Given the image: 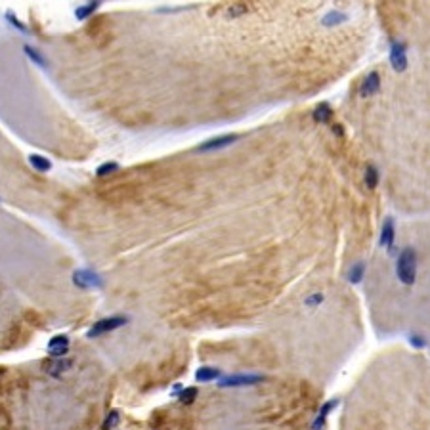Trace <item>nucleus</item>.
Returning <instances> with one entry per match:
<instances>
[{
  "mask_svg": "<svg viewBox=\"0 0 430 430\" xmlns=\"http://www.w3.org/2000/svg\"><path fill=\"white\" fill-rule=\"evenodd\" d=\"M344 17H346V16H343V14H337V12H331L329 16H325V19H323V23H325V25H335V23H339V21H343Z\"/></svg>",
  "mask_w": 430,
  "mask_h": 430,
  "instance_id": "nucleus-24",
  "label": "nucleus"
},
{
  "mask_svg": "<svg viewBox=\"0 0 430 430\" xmlns=\"http://www.w3.org/2000/svg\"><path fill=\"white\" fill-rule=\"evenodd\" d=\"M126 323H128V317H124V315L103 317V319L96 321L94 325L88 329L86 337H88V339H96V337H102V335H105V333H111V331H115V329H119V327L126 325Z\"/></svg>",
  "mask_w": 430,
  "mask_h": 430,
  "instance_id": "nucleus-2",
  "label": "nucleus"
},
{
  "mask_svg": "<svg viewBox=\"0 0 430 430\" xmlns=\"http://www.w3.org/2000/svg\"><path fill=\"white\" fill-rule=\"evenodd\" d=\"M390 61H392V67H394L398 73L407 67V56H405V46H403V44H394V46H392Z\"/></svg>",
  "mask_w": 430,
  "mask_h": 430,
  "instance_id": "nucleus-7",
  "label": "nucleus"
},
{
  "mask_svg": "<svg viewBox=\"0 0 430 430\" xmlns=\"http://www.w3.org/2000/svg\"><path fill=\"white\" fill-rule=\"evenodd\" d=\"M378 184V171L371 165V167H367V171H365V186L369 189H375Z\"/></svg>",
  "mask_w": 430,
  "mask_h": 430,
  "instance_id": "nucleus-20",
  "label": "nucleus"
},
{
  "mask_svg": "<svg viewBox=\"0 0 430 430\" xmlns=\"http://www.w3.org/2000/svg\"><path fill=\"white\" fill-rule=\"evenodd\" d=\"M197 388L195 386H188V388H182L178 394H174V396H178V400L182 401V403H186V405H189V403H193L195 401V398H197Z\"/></svg>",
  "mask_w": 430,
  "mask_h": 430,
  "instance_id": "nucleus-17",
  "label": "nucleus"
},
{
  "mask_svg": "<svg viewBox=\"0 0 430 430\" xmlns=\"http://www.w3.org/2000/svg\"><path fill=\"white\" fill-rule=\"evenodd\" d=\"M321 300H323V294H321V292H315V294H312V296L306 298V306H317Z\"/></svg>",
  "mask_w": 430,
  "mask_h": 430,
  "instance_id": "nucleus-26",
  "label": "nucleus"
},
{
  "mask_svg": "<svg viewBox=\"0 0 430 430\" xmlns=\"http://www.w3.org/2000/svg\"><path fill=\"white\" fill-rule=\"evenodd\" d=\"M396 274L400 277V281L403 285H413L415 277H417V253L413 247H405L400 257H398V264H396Z\"/></svg>",
  "mask_w": 430,
  "mask_h": 430,
  "instance_id": "nucleus-1",
  "label": "nucleus"
},
{
  "mask_svg": "<svg viewBox=\"0 0 430 430\" xmlns=\"http://www.w3.org/2000/svg\"><path fill=\"white\" fill-rule=\"evenodd\" d=\"M333 130H335V132H337V134H343V128H341V126H339V124H333Z\"/></svg>",
  "mask_w": 430,
  "mask_h": 430,
  "instance_id": "nucleus-27",
  "label": "nucleus"
},
{
  "mask_svg": "<svg viewBox=\"0 0 430 430\" xmlns=\"http://www.w3.org/2000/svg\"><path fill=\"white\" fill-rule=\"evenodd\" d=\"M247 12V6L245 4H231V8L228 10V16L229 17H237L241 14H245Z\"/></svg>",
  "mask_w": 430,
  "mask_h": 430,
  "instance_id": "nucleus-23",
  "label": "nucleus"
},
{
  "mask_svg": "<svg viewBox=\"0 0 430 430\" xmlns=\"http://www.w3.org/2000/svg\"><path fill=\"white\" fill-rule=\"evenodd\" d=\"M363 274H365V264H363V262H358V264H354V266L350 268V272H348V281H350V283H360L361 279H363Z\"/></svg>",
  "mask_w": 430,
  "mask_h": 430,
  "instance_id": "nucleus-18",
  "label": "nucleus"
},
{
  "mask_svg": "<svg viewBox=\"0 0 430 430\" xmlns=\"http://www.w3.org/2000/svg\"><path fill=\"white\" fill-rule=\"evenodd\" d=\"M216 378H220V369H216V367L205 365V367H199L195 373V380H199V382H210Z\"/></svg>",
  "mask_w": 430,
  "mask_h": 430,
  "instance_id": "nucleus-12",
  "label": "nucleus"
},
{
  "mask_svg": "<svg viewBox=\"0 0 430 430\" xmlns=\"http://www.w3.org/2000/svg\"><path fill=\"white\" fill-rule=\"evenodd\" d=\"M409 343H411V346H415V348H425V346H427V341H425L421 335H411V337H409Z\"/></svg>",
  "mask_w": 430,
  "mask_h": 430,
  "instance_id": "nucleus-25",
  "label": "nucleus"
},
{
  "mask_svg": "<svg viewBox=\"0 0 430 430\" xmlns=\"http://www.w3.org/2000/svg\"><path fill=\"white\" fill-rule=\"evenodd\" d=\"M396 237V228H394V220L392 218H386L384 226H382V233H380V245L382 247H392Z\"/></svg>",
  "mask_w": 430,
  "mask_h": 430,
  "instance_id": "nucleus-11",
  "label": "nucleus"
},
{
  "mask_svg": "<svg viewBox=\"0 0 430 430\" xmlns=\"http://www.w3.org/2000/svg\"><path fill=\"white\" fill-rule=\"evenodd\" d=\"M378 88H380V77H378L377 71H373V73H369V77L361 83L360 94L361 96H373V94L378 92Z\"/></svg>",
  "mask_w": 430,
  "mask_h": 430,
  "instance_id": "nucleus-9",
  "label": "nucleus"
},
{
  "mask_svg": "<svg viewBox=\"0 0 430 430\" xmlns=\"http://www.w3.org/2000/svg\"><path fill=\"white\" fill-rule=\"evenodd\" d=\"M264 377L262 375H231V377L222 378L218 384L228 388V386H251V384H257L262 382Z\"/></svg>",
  "mask_w": 430,
  "mask_h": 430,
  "instance_id": "nucleus-6",
  "label": "nucleus"
},
{
  "mask_svg": "<svg viewBox=\"0 0 430 430\" xmlns=\"http://www.w3.org/2000/svg\"><path fill=\"white\" fill-rule=\"evenodd\" d=\"M29 165L33 167L36 172H48L52 169V163L46 159V157H42V155H29Z\"/></svg>",
  "mask_w": 430,
  "mask_h": 430,
  "instance_id": "nucleus-13",
  "label": "nucleus"
},
{
  "mask_svg": "<svg viewBox=\"0 0 430 430\" xmlns=\"http://www.w3.org/2000/svg\"><path fill=\"white\" fill-rule=\"evenodd\" d=\"M333 117V109L329 103H319L314 111V119L315 122H329V119Z\"/></svg>",
  "mask_w": 430,
  "mask_h": 430,
  "instance_id": "nucleus-14",
  "label": "nucleus"
},
{
  "mask_svg": "<svg viewBox=\"0 0 430 430\" xmlns=\"http://www.w3.org/2000/svg\"><path fill=\"white\" fill-rule=\"evenodd\" d=\"M120 421V413L119 411H109V415L105 417V421H103V430H111L115 429L117 425H119Z\"/></svg>",
  "mask_w": 430,
  "mask_h": 430,
  "instance_id": "nucleus-21",
  "label": "nucleus"
},
{
  "mask_svg": "<svg viewBox=\"0 0 430 430\" xmlns=\"http://www.w3.org/2000/svg\"><path fill=\"white\" fill-rule=\"evenodd\" d=\"M119 163H115V161H107V163H102L98 169H96V174L103 178V176H109V174H113V172H119Z\"/></svg>",
  "mask_w": 430,
  "mask_h": 430,
  "instance_id": "nucleus-19",
  "label": "nucleus"
},
{
  "mask_svg": "<svg viewBox=\"0 0 430 430\" xmlns=\"http://www.w3.org/2000/svg\"><path fill=\"white\" fill-rule=\"evenodd\" d=\"M23 50H25L27 57L33 61L34 65H38V67H48V61H46V57H44L40 52L36 50V48H33V46H25Z\"/></svg>",
  "mask_w": 430,
  "mask_h": 430,
  "instance_id": "nucleus-15",
  "label": "nucleus"
},
{
  "mask_svg": "<svg viewBox=\"0 0 430 430\" xmlns=\"http://www.w3.org/2000/svg\"><path fill=\"white\" fill-rule=\"evenodd\" d=\"M237 134H226V136H218V138H212V140H206L203 142L201 145H197V151H216V149H222V147H228V145H231L235 140H237Z\"/></svg>",
  "mask_w": 430,
  "mask_h": 430,
  "instance_id": "nucleus-5",
  "label": "nucleus"
},
{
  "mask_svg": "<svg viewBox=\"0 0 430 430\" xmlns=\"http://www.w3.org/2000/svg\"><path fill=\"white\" fill-rule=\"evenodd\" d=\"M71 365H73V361L67 360V358H59V360H52L48 365H46V373L52 375V377H61L65 371L71 369Z\"/></svg>",
  "mask_w": 430,
  "mask_h": 430,
  "instance_id": "nucleus-10",
  "label": "nucleus"
},
{
  "mask_svg": "<svg viewBox=\"0 0 430 430\" xmlns=\"http://www.w3.org/2000/svg\"><path fill=\"white\" fill-rule=\"evenodd\" d=\"M6 17H8V23H10L12 27H16L17 31H21L23 34H29V29H27V27H25V25H23V23H21V21H19V19H17L14 14H12V12H8V14H6Z\"/></svg>",
  "mask_w": 430,
  "mask_h": 430,
  "instance_id": "nucleus-22",
  "label": "nucleus"
},
{
  "mask_svg": "<svg viewBox=\"0 0 430 430\" xmlns=\"http://www.w3.org/2000/svg\"><path fill=\"white\" fill-rule=\"evenodd\" d=\"M100 4H102V2H88L85 6H79V8L75 10V16H77V19H86V17H90L100 8Z\"/></svg>",
  "mask_w": 430,
  "mask_h": 430,
  "instance_id": "nucleus-16",
  "label": "nucleus"
},
{
  "mask_svg": "<svg viewBox=\"0 0 430 430\" xmlns=\"http://www.w3.org/2000/svg\"><path fill=\"white\" fill-rule=\"evenodd\" d=\"M337 405H339V400H337V398H335V400H329V401H325V403L321 405L319 413H317V417H315V421H314L312 429H314V430H321V429H323V425H325V421H327V417H329V413L333 411V409H335Z\"/></svg>",
  "mask_w": 430,
  "mask_h": 430,
  "instance_id": "nucleus-8",
  "label": "nucleus"
},
{
  "mask_svg": "<svg viewBox=\"0 0 430 430\" xmlns=\"http://www.w3.org/2000/svg\"><path fill=\"white\" fill-rule=\"evenodd\" d=\"M73 281H75V285H79L83 289H92V287H102L103 285L102 275H98L92 270H79V272H75L73 274Z\"/></svg>",
  "mask_w": 430,
  "mask_h": 430,
  "instance_id": "nucleus-3",
  "label": "nucleus"
},
{
  "mask_svg": "<svg viewBox=\"0 0 430 430\" xmlns=\"http://www.w3.org/2000/svg\"><path fill=\"white\" fill-rule=\"evenodd\" d=\"M69 337L67 335H56L48 341V354H50L54 360H59V358H65L69 352Z\"/></svg>",
  "mask_w": 430,
  "mask_h": 430,
  "instance_id": "nucleus-4",
  "label": "nucleus"
}]
</instances>
